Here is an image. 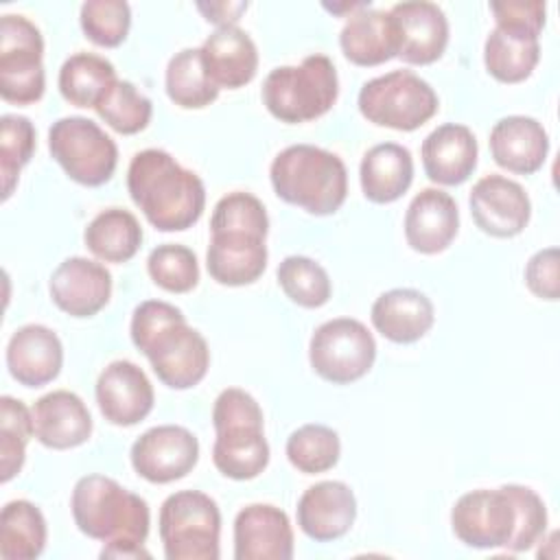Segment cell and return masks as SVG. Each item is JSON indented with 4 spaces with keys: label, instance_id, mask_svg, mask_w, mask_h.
<instances>
[{
    "label": "cell",
    "instance_id": "1",
    "mask_svg": "<svg viewBox=\"0 0 560 560\" xmlns=\"http://www.w3.org/2000/svg\"><path fill=\"white\" fill-rule=\"evenodd\" d=\"M129 335L149 359L158 381L171 389L199 385L210 368L206 337L188 326L186 315L171 302L144 300L133 308Z\"/></svg>",
    "mask_w": 560,
    "mask_h": 560
},
{
    "label": "cell",
    "instance_id": "5",
    "mask_svg": "<svg viewBox=\"0 0 560 560\" xmlns=\"http://www.w3.org/2000/svg\"><path fill=\"white\" fill-rule=\"evenodd\" d=\"M267 112L287 125L315 120L330 112L339 96L337 68L330 57L315 52L298 66L273 68L260 90Z\"/></svg>",
    "mask_w": 560,
    "mask_h": 560
},
{
    "label": "cell",
    "instance_id": "39",
    "mask_svg": "<svg viewBox=\"0 0 560 560\" xmlns=\"http://www.w3.org/2000/svg\"><path fill=\"white\" fill-rule=\"evenodd\" d=\"M269 217L262 201L245 190L223 195L210 219V234H252L267 238Z\"/></svg>",
    "mask_w": 560,
    "mask_h": 560
},
{
    "label": "cell",
    "instance_id": "32",
    "mask_svg": "<svg viewBox=\"0 0 560 560\" xmlns=\"http://www.w3.org/2000/svg\"><path fill=\"white\" fill-rule=\"evenodd\" d=\"M116 81V68L109 59L81 50L61 63L57 85L70 105L94 109Z\"/></svg>",
    "mask_w": 560,
    "mask_h": 560
},
{
    "label": "cell",
    "instance_id": "14",
    "mask_svg": "<svg viewBox=\"0 0 560 560\" xmlns=\"http://www.w3.org/2000/svg\"><path fill=\"white\" fill-rule=\"evenodd\" d=\"M94 394L103 418L116 427H133L142 422L155 402L149 376L140 365L127 359L112 361L103 368Z\"/></svg>",
    "mask_w": 560,
    "mask_h": 560
},
{
    "label": "cell",
    "instance_id": "4",
    "mask_svg": "<svg viewBox=\"0 0 560 560\" xmlns=\"http://www.w3.org/2000/svg\"><path fill=\"white\" fill-rule=\"evenodd\" d=\"M273 192L308 214H335L348 197V171L343 160L315 144H291L282 149L271 166Z\"/></svg>",
    "mask_w": 560,
    "mask_h": 560
},
{
    "label": "cell",
    "instance_id": "6",
    "mask_svg": "<svg viewBox=\"0 0 560 560\" xmlns=\"http://www.w3.org/2000/svg\"><path fill=\"white\" fill-rule=\"evenodd\" d=\"M158 532L166 560H217L221 553V510L199 490H179L164 499Z\"/></svg>",
    "mask_w": 560,
    "mask_h": 560
},
{
    "label": "cell",
    "instance_id": "38",
    "mask_svg": "<svg viewBox=\"0 0 560 560\" xmlns=\"http://www.w3.org/2000/svg\"><path fill=\"white\" fill-rule=\"evenodd\" d=\"M98 118L112 127L114 131L122 136L140 133L149 127L153 116L151 101L131 83L118 79L107 94L101 98V103L94 107Z\"/></svg>",
    "mask_w": 560,
    "mask_h": 560
},
{
    "label": "cell",
    "instance_id": "9",
    "mask_svg": "<svg viewBox=\"0 0 560 560\" xmlns=\"http://www.w3.org/2000/svg\"><path fill=\"white\" fill-rule=\"evenodd\" d=\"M44 37L24 15L0 20V94L7 103L31 105L44 96Z\"/></svg>",
    "mask_w": 560,
    "mask_h": 560
},
{
    "label": "cell",
    "instance_id": "36",
    "mask_svg": "<svg viewBox=\"0 0 560 560\" xmlns=\"http://www.w3.org/2000/svg\"><path fill=\"white\" fill-rule=\"evenodd\" d=\"M282 293L302 308H319L330 300L332 284L328 271L308 256H287L276 271Z\"/></svg>",
    "mask_w": 560,
    "mask_h": 560
},
{
    "label": "cell",
    "instance_id": "23",
    "mask_svg": "<svg viewBox=\"0 0 560 560\" xmlns=\"http://www.w3.org/2000/svg\"><path fill=\"white\" fill-rule=\"evenodd\" d=\"M63 365V346L55 330L42 324L20 326L7 343L9 374L24 387L55 381Z\"/></svg>",
    "mask_w": 560,
    "mask_h": 560
},
{
    "label": "cell",
    "instance_id": "27",
    "mask_svg": "<svg viewBox=\"0 0 560 560\" xmlns=\"http://www.w3.org/2000/svg\"><path fill=\"white\" fill-rule=\"evenodd\" d=\"M265 238L252 234H210L206 267L214 282L223 287H245L256 282L267 269Z\"/></svg>",
    "mask_w": 560,
    "mask_h": 560
},
{
    "label": "cell",
    "instance_id": "15",
    "mask_svg": "<svg viewBox=\"0 0 560 560\" xmlns=\"http://www.w3.org/2000/svg\"><path fill=\"white\" fill-rule=\"evenodd\" d=\"M48 291L59 311L70 317H92L112 298V273L103 262L70 256L50 273Z\"/></svg>",
    "mask_w": 560,
    "mask_h": 560
},
{
    "label": "cell",
    "instance_id": "2",
    "mask_svg": "<svg viewBox=\"0 0 560 560\" xmlns=\"http://www.w3.org/2000/svg\"><path fill=\"white\" fill-rule=\"evenodd\" d=\"M74 525L81 534L103 540L101 558H149L151 512L147 501L105 475L81 477L70 497Z\"/></svg>",
    "mask_w": 560,
    "mask_h": 560
},
{
    "label": "cell",
    "instance_id": "11",
    "mask_svg": "<svg viewBox=\"0 0 560 560\" xmlns=\"http://www.w3.org/2000/svg\"><path fill=\"white\" fill-rule=\"evenodd\" d=\"M451 527L466 547H508L516 529V510L505 486L494 490L479 488L462 494L451 510Z\"/></svg>",
    "mask_w": 560,
    "mask_h": 560
},
{
    "label": "cell",
    "instance_id": "20",
    "mask_svg": "<svg viewBox=\"0 0 560 560\" xmlns=\"http://www.w3.org/2000/svg\"><path fill=\"white\" fill-rule=\"evenodd\" d=\"M37 442L52 451H68L85 444L92 435V416L81 396L68 389H52L31 407Z\"/></svg>",
    "mask_w": 560,
    "mask_h": 560
},
{
    "label": "cell",
    "instance_id": "45",
    "mask_svg": "<svg viewBox=\"0 0 560 560\" xmlns=\"http://www.w3.org/2000/svg\"><path fill=\"white\" fill-rule=\"evenodd\" d=\"M490 11L499 28L514 31L529 37H540L547 20L545 2H525V0H494Z\"/></svg>",
    "mask_w": 560,
    "mask_h": 560
},
{
    "label": "cell",
    "instance_id": "16",
    "mask_svg": "<svg viewBox=\"0 0 560 560\" xmlns=\"http://www.w3.org/2000/svg\"><path fill=\"white\" fill-rule=\"evenodd\" d=\"M293 527L284 510L271 503H252L234 518L236 560H291Z\"/></svg>",
    "mask_w": 560,
    "mask_h": 560
},
{
    "label": "cell",
    "instance_id": "34",
    "mask_svg": "<svg viewBox=\"0 0 560 560\" xmlns=\"http://www.w3.org/2000/svg\"><path fill=\"white\" fill-rule=\"evenodd\" d=\"M164 88L168 98L182 109H203L219 96V88L203 68L201 48H184L168 59Z\"/></svg>",
    "mask_w": 560,
    "mask_h": 560
},
{
    "label": "cell",
    "instance_id": "17",
    "mask_svg": "<svg viewBox=\"0 0 560 560\" xmlns=\"http://www.w3.org/2000/svg\"><path fill=\"white\" fill-rule=\"evenodd\" d=\"M398 33V57L411 66L438 61L448 46V20L435 2L407 0L389 9Z\"/></svg>",
    "mask_w": 560,
    "mask_h": 560
},
{
    "label": "cell",
    "instance_id": "18",
    "mask_svg": "<svg viewBox=\"0 0 560 560\" xmlns=\"http://www.w3.org/2000/svg\"><path fill=\"white\" fill-rule=\"evenodd\" d=\"M300 529L315 542H330L350 532L357 518V499L348 483L328 479L308 486L295 508Z\"/></svg>",
    "mask_w": 560,
    "mask_h": 560
},
{
    "label": "cell",
    "instance_id": "37",
    "mask_svg": "<svg viewBox=\"0 0 560 560\" xmlns=\"http://www.w3.org/2000/svg\"><path fill=\"white\" fill-rule=\"evenodd\" d=\"M35 435L31 409L13 398H0V479L11 481L24 466L26 444Z\"/></svg>",
    "mask_w": 560,
    "mask_h": 560
},
{
    "label": "cell",
    "instance_id": "3",
    "mask_svg": "<svg viewBox=\"0 0 560 560\" xmlns=\"http://www.w3.org/2000/svg\"><path fill=\"white\" fill-rule=\"evenodd\" d=\"M127 190L144 219L160 232L192 228L206 208L201 177L164 149H142L131 158Z\"/></svg>",
    "mask_w": 560,
    "mask_h": 560
},
{
    "label": "cell",
    "instance_id": "33",
    "mask_svg": "<svg viewBox=\"0 0 560 560\" xmlns=\"http://www.w3.org/2000/svg\"><path fill=\"white\" fill-rule=\"evenodd\" d=\"M48 529L42 510L26 501L13 499L0 514V556L4 560H35L46 547Z\"/></svg>",
    "mask_w": 560,
    "mask_h": 560
},
{
    "label": "cell",
    "instance_id": "21",
    "mask_svg": "<svg viewBox=\"0 0 560 560\" xmlns=\"http://www.w3.org/2000/svg\"><path fill=\"white\" fill-rule=\"evenodd\" d=\"M492 160L516 175H532L542 168L549 153V133L532 116H503L490 129Z\"/></svg>",
    "mask_w": 560,
    "mask_h": 560
},
{
    "label": "cell",
    "instance_id": "25",
    "mask_svg": "<svg viewBox=\"0 0 560 560\" xmlns=\"http://www.w3.org/2000/svg\"><path fill=\"white\" fill-rule=\"evenodd\" d=\"M372 326L394 343H413L422 339L433 322V302L418 289L398 287L381 293L370 308Z\"/></svg>",
    "mask_w": 560,
    "mask_h": 560
},
{
    "label": "cell",
    "instance_id": "44",
    "mask_svg": "<svg viewBox=\"0 0 560 560\" xmlns=\"http://www.w3.org/2000/svg\"><path fill=\"white\" fill-rule=\"evenodd\" d=\"M212 427L214 431L230 427H265L262 409L249 392L241 387H228L214 400Z\"/></svg>",
    "mask_w": 560,
    "mask_h": 560
},
{
    "label": "cell",
    "instance_id": "26",
    "mask_svg": "<svg viewBox=\"0 0 560 560\" xmlns=\"http://www.w3.org/2000/svg\"><path fill=\"white\" fill-rule=\"evenodd\" d=\"M339 46L343 57L361 68L381 66L398 57V33L394 18L383 9H359L348 15L341 33Z\"/></svg>",
    "mask_w": 560,
    "mask_h": 560
},
{
    "label": "cell",
    "instance_id": "31",
    "mask_svg": "<svg viewBox=\"0 0 560 560\" xmlns=\"http://www.w3.org/2000/svg\"><path fill=\"white\" fill-rule=\"evenodd\" d=\"M540 61L538 37L494 26L483 44V66L501 83H521L532 77Z\"/></svg>",
    "mask_w": 560,
    "mask_h": 560
},
{
    "label": "cell",
    "instance_id": "24",
    "mask_svg": "<svg viewBox=\"0 0 560 560\" xmlns=\"http://www.w3.org/2000/svg\"><path fill=\"white\" fill-rule=\"evenodd\" d=\"M201 59L210 81L219 90H238L258 72V48L236 24L214 28L201 44Z\"/></svg>",
    "mask_w": 560,
    "mask_h": 560
},
{
    "label": "cell",
    "instance_id": "29",
    "mask_svg": "<svg viewBox=\"0 0 560 560\" xmlns=\"http://www.w3.org/2000/svg\"><path fill=\"white\" fill-rule=\"evenodd\" d=\"M269 442L262 427H230L217 431L212 444L214 468L234 481L258 477L269 464Z\"/></svg>",
    "mask_w": 560,
    "mask_h": 560
},
{
    "label": "cell",
    "instance_id": "42",
    "mask_svg": "<svg viewBox=\"0 0 560 560\" xmlns=\"http://www.w3.org/2000/svg\"><path fill=\"white\" fill-rule=\"evenodd\" d=\"M83 35L103 48H116L127 39L131 9L125 0H88L79 13Z\"/></svg>",
    "mask_w": 560,
    "mask_h": 560
},
{
    "label": "cell",
    "instance_id": "40",
    "mask_svg": "<svg viewBox=\"0 0 560 560\" xmlns=\"http://www.w3.org/2000/svg\"><path fill=\"white\" fill-rule=\"evenodd\" d=\"M147 271L160 289L168 293H188L199 284V262L190 247L162 243L151 249Z\"/></svg>",
    "mask_w": 560,
    "mask_h": 560
},
{
    "label": "cell",
    "instance_id": "8",
    "mask_svg": "<svg viewBox=\"0 0 560 560\" xmlns=\"http://www.w3.org/2000/svg\"><path fill=\"white\" fill-rule=\"evenodd\" d=\"M48 151L63 173L81 186H103L118 164V147L98 122L85 116H63L48 129Z\"/></svg>",
    "mask_w": 560,
    "mask_h": 560
},
{
    "label": "cell",
    "instance_id": "10",
    "mask_svg": "<svg viewBox=\"0 0 560 560\" xmlns=\"http://www.w3.org/2000/svg\"><path fill=\"white\" fill-rule=\"evenodd\" d=\"M376 359V341L354 317H335L315 328L308 341V361L317 376L332 385L363 378Z\"/></svg>",
    "mask_w": 560,
    "mask_h": 560
},
{
    "label": "cell",
    "instance_id": "41",
    "mask_svg": "<svg viewBox=\"0 0 560 560\" xmlns=\"http://www.w3.org/2000/svg\"><path fill=\"white\" fill-rule=\"evenodd\" d=\"M35 151V127L26 116L4 114L0 118V175L2 199H9L20 171L31 162Z\"/></svg>",
    "mask_w": 560,
    "mask_h": 560
},
{
    "label": "cell",
    "instance_id": "12",
    "mask_svg": "<svg viewBox=\"0 0 560 560\" xmlns=\"http://www.w3.org/2000/svg\"><path fill=\"white\" fill-rule=\"evenodd\" d=\"M129 459L138 477L149 483H171L197 466L199 440L186 427L158 424L136 438Z\"/></svg>",
    "mask_w": 560,
    "mask_h": 560
},
{
    "label": "cell",
    "instance_id": "28",
    "mask_svg": "<svg viewBox=\"0 0 560 560\" xmlns=\"http://www.w3.org/2000/svg\"><path fill=\"white\" fill-rule=\"evenodd\" d=\"M359 182L365 199L372 203H394L413 182L411 151L398 142L370 147L361 158Z\"/></svg>",
    "mask_w": 560,
    "mask_h": 560
},
{
    "label": "cell",
    "instance_id": "19",
    "mask_svg": "<svg viewBox=\"0 0 560 560\" xmlns=\"http://www.w3.org/2000/svg\"><path fill=\"white\" fill-rule=\"evenodd\" d=\"M405 241L424 256L444 252L457 236L459 210L455 199L442 188H422L405 212Z\"/></svg>",
    "mask_w": 560,
    "mask_h": 560
},
{
    "label": "cell",
    "instance_id": "35",
    "mask_svg": "<svg viewBox=\"0 0 560 560\" xmlns=\"http://www.w3.org/2000/svg\"><path fill=\"white\" fill-rule=\"evenodd\" d=\"M289 464L304 475H319L337 466L341 455L339 433L326 424L308 422L298 427L284 446Z\"/></svg>",
    "mask_w": 560,
    "mask_h": 560
},
{
    "label": "cell",
    "instance_id": "30",
    "mask_svg": "<svg viewBox=\"0 0 560 560\" xmlns=\"http://www.w3.org/2000/svg\"><path fill=\"white\" fill-rule=\"evenodd\" d=\"M142 225L133 212L125 208L101 210L85 228L83 243L88 252L103 262H127L142 245Z\"/></svg>",
    "mask_w": 560,
    "mask_h": 560
},
{
    "label": "cell",
    "instance_id": "7",
    "mask_svg": "<svg viewBox=\"0 0 560 560\" xmlns=\"http://www.w3.org/2000/svg\"><path fill=\"white\" fill-rule=\"evenodd\" d=\"M357 105L361 116L376 127L416 131L438 114L440 98L420 74L400 68L365 81Z\"/></svg>",
    "mask_w": 560,
    "mask_h": 560
},
{
    "label": "cell",
    "instance_id": "43",
    "mask_svg": "<svg viewBox=\"0 0 560 560\" xmlns=\"http://www.w3.org/2000/svg\"><path fill=\"white\" fill-rule=\"evenodd\" d=\"M505 490L512 497L514 510H516V529L505 549L521 553L532 549L545 538L547 523H549L547 505L540 499V494L527 486L505 483Z\"/></svg>",
    "mask_w": 560,
    "mask_h": 560
},
{
    "label": "cell",
    "instance_id": "13",
    "mask_svg": "<svg viewBox=\"0 0 560 560\" xmlns=\"http://www.w3.org/2000/svg\"><path fill=\"white\" fill-rule=\"evenodd\" d=\"M468 206L475 225L494 238L518 236L532 217V201L525 188L505 175H483L475 182Z\"/></svg>",
    "mask_w": 560,
    "mask_h": 560
},
{
    "label": "cell",
    "instance_id": "22",
    "mask_svg": "<svg viewBox=\"0 0 560 560\" xmlns=\"http://www.w3.org/2000/svg\"><path fill=\"white\" fill-rule=\"evenodd\" d=\"M420 158L422 168L433 184L459 186L477 166V138L466 125L444 122L422 140Z\"/></svg>",
    "mask_w": 560,
    "mask_h": 560
},
{
    "label": "cell",
    "instance_id": "46",
    "mask_svg": "<svg viewBox=\"0 0 560 560\" xmlns=\"http://www.w3.org/2000/svg\"><path fill=\"white\" fill-rule=\"evenodd\" d=\"M560 254L558 247L538 249L525 265L523 278L527 289L547 302H556L560 298Z\"/></svg>",
    "mask_w": 560,
    "mask_h": 560
},
{
    "label": "cell",
    "instance_id": "47",
    "mask_svg": "<svg viewBox=\"0 0 560 560\" xmlns=\"http://www.w3.org/2000/svg\"><path fill=\"white\" fill-rule=\"evenodd\" d=\"M197 9L203 13L206 22L219 26H232L247 11V2H197Z\"/></svg>",
    "mask_w": 560,
    "mask_h": 560
}]
</instances>
